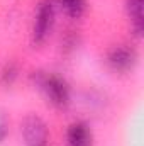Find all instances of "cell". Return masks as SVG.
<instances>
[{
  "label": "cell",
  "mask_w": 144,
  "mask_h": 146,
  "mask_svg": "<svg viewBox=\"0 0 144 146\" xmlns=\"http://www.w3.org/2000/svg\"><path fill=\"white\" fill-rule=\"evenodd\" d=\"M56 3L70 19H80L87 10V0H56Z\"/></svg>",
  "instance_id": "52a82bcc"
},
{
  "label": "cell",
  "mask_w": 144,
  "mask_h": 146,
  "mask_svg": "<svg viewBox=\"0 0 144 146\" xmlns=\"http://www.w3.org/2000/svg\"><path fill=\"white\" fill-rule=\"evenodd\" d=\"M139 54L131 44H115L107 51V65L115 73H129L137 65Z\"/></svg>",
  "instance_id": "277c9868"
},
{
  "label": "cell",
  "mask_w": 144,
  "mask_h": 146,
  "mask_svg": "<svg viewBox=\"0 0 144 146\" xmlns=\"http://www.w3.org/2000/svg\"><path fill=\"white\" fill-rule=\"evenodd\" d=\"M17 76H19V68H17L15 63H7V65L3 66L2 73H0V80H2V83H5V85H12Z\"/></svg>",
  "instance_id": "ba28073f"
},
{
  "label": "cell",
  "mask_w": 144,
  "mask_h": 146,
  "mask_svg": "<svg viewBox=\"0 0 144 146\" xmlns=\"http://www.w3.org/2000/svg\"><path fill=\"white\" fill-rule=\"evenodd\" d=\"M54 0H39L32 24V41L34 44H42L53 31L54 26Z\"/></svg>",
  "instance_id": "7a4b0ae2"
},
{
  "label": "cell",
  "mask_w": 144,
  "mask_h": 146,
  "mask_svg": "<svg viewBox=\"0 0 144 146\" xmlns=\"http://www.w3.org/2000/svg\"><path fill=\"white\" fill-rule=\"evenodd\" d=\"M66 146H93V134L87 122L76 121L68 126Z\"/></svg>",
  "instance_id": "5b68a950"
},
{
  "label": "cell",
  "mask_w": 144,
  "mask_h": 146,
  "mask_svg": "<svg viewBox=\"0 0 144 146\" xmlns=\"http://www.w3.org/2000/svg\"><path fill=\"white\" fill-rule=\"evenodd\" d=\"M20 133L26 146H48L49 143L48 124L37 114H29L24 117L20 124Z\"/></svg>",
  "instance_id": "3957f363"
},
{
  "label": "cell",
  "mask_w": 144,
  "mask_h": 146,
  "mask_svg": "<svg viewBox=\"0 0 144 146\" xmlns=\"http://www.w3.org/2000/svg\"><path fill=\"white\" fill-rule=\"evenodd\" d=\"M9 126H10V122H9V117H7L5 110L0 109V145L5 141V138L9 134V129H10Z\"/></svg>",
  "instance_id": "9c48e42d"
},
{
  "label": "cell",
  "mask_w": 144,
  "mask_h": 146,
  "mask_svg": "<svg viewBox=\"0 0 144 146\" xmlns=\"http://www.w3.org/2000/svg\"><path fill=\"white\" fill-rule=\"evenodd\" d=\"M126 12L136 36L143 33V0H126Z\"/></svg>",
  "instance_id": "8992f818"
},
{
  "label": "cell",
  "mask_w": 144,
  "mask_h": 146,
  "mask_svg": "<svg viewBox=\"0 0 144 146\" xmlns=\"http://www.w3.org/2000/svg\"><path fill=\"white\" fill-rule=\"evenodd\" d=\"M32 80L48 102L58 109H66L71 102V92L66 80L53 72H34Z\"/></svg>",
  "instance_id": "6da1fadb"
}]
</instances>
